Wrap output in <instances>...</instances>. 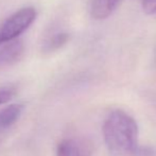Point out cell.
I'll use <instances>...</instances> for the list:
<instances>
[{"instance_id":"obj_1","label":"cell","mask_w":156,"mask_h":156,"mask_svg":"<svg viewBox=\"0 0 156 156\" xmlns=\"http://www.w3.org/2000/svg\"><path fill=\"white\" fill-rule=\"evenodd\" d=\"M103 138L112 156H134L138 149L139 129L135 118L122 109H115L105 119Z\"/></svg>"},{"instance_id":"obj_2","label":"cell","mask_w":156,"mask_h":156,"mask_svg":"<svg viewBox=\"0 0 156 156\" xmlns=\"http://www.w3.org/2000/svg\"><path fill=\"white\" fill-rule=\"evenodd\" d=\"M36 19V10L32 6L23 8L13 13L0 26V45L17 39Z\"/></svg>"},{"instance_id":"obj_3","label":"cell","mask_w":156,"mask_h":156,"mask_svg":"<svg viewBox=\"0 0 156 156\" xmlns=\"http://www.w3.org/2000/svg\"><path fill=\"white\" fill-rule=\"evenodd\" d=\"M23 55H25V46L21 41L15 39L0 45V69L20 62Z\"/></svg>"},{"instance_id":"obj_4","label":"cell","mask_w":156,"mask_h":156,"mask_svg":"<svg viewBox=\"0 0 156 156\" xmlns=\"http://www.w3.org/2000/svg\"><path fill=\"white\" fill-rule=\"evenodd\" d=\"M90 148L76 139H64L58 144L56 156H89Z\"/></svg>"},{"instance_id":"obj_5","label":"cell","mask_w":156,"mask_h":156,"mask_svg":"<svg viewBox=\"0 0 156 156\" xmlns=\"http://www.w3.org/2000/svg\"><path fill=\"white\" fill-rule=\"evenodd\" d=\"M23 106L20 103H15L4 107L0 111V134L10 129L20 118L23 112Z\"/></svg>"},{"instance_id":"obj_6","label":"cell","mask_w":156,"mask_h":156,"mask_svg":"<svg viewBox=\"0 0 156 156\" xmlns=\"http://www.w3.org/2000/svg\"><path fill=\"white\" fill-rule=\"evenodd\" d=\"M118 2L119 0H93L91 16L98 20L107 18L115 11Z\"/></svg>"},{"instance_id":"obj_7","label":"cell","mask_w":156,"mask_h":156,"mask_svg":"<svg viewBox=\"0 0 156 156\" xmlns=\"http://www.w3.org/2000/svg\"><path fill=\"white\" fill-rule=\"evenodd\" d=\"M68 41V34L67 33H58L54 34L52 37H50L45 44V48L44 51L46 52H52L55 50L60 49L62 46L65 45Z\"/></svg>"},{"instance_id":"obj_8","label":"cell","mask_w":156,"mask_h":156,"mask_svg":"<svg viewBox=\"0 0 156 156\" xmlns=\"http://www.w3.org/2000/svg\"><path fill=\"white\" fill-rule=\"evenodd\" d=\"M17 93V87L14 85H6L0 87V105H3L11 101Z\"/></svg>"},{"instance_id":"obj_9","label":"cell","mask_w":156,"mask_h":156,"mask_svg":"<svg viewBox=\"0 0 156 156\" xmlns=\"http://www.w3.org/2000/svg\"><path fill=\"white\" fill-rule=\"evenodd\" d=\"M142 8L147 14H156V0H142Z\"/></svg>"}]
</instances>
